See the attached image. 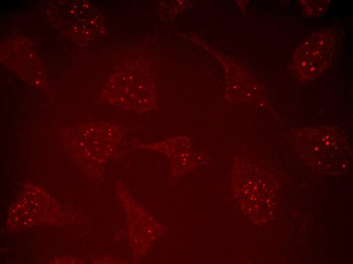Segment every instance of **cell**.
<instances>
[{
	"mask_svg": "<svg viewBox=\"0 0 353 264\" xmlns=\"http://www.w3.org/2000/svg\"><path fill=\"white\" fill-rule=\"evenodd\" d=\"M305 2H301L304 7V11L309 16H319L327 9L329 4L326 1Z\"/></svg>",
	"mask_w": 353,
	"mask_h": 264,
	"instance_id": "7a4b0ae2",
	"label": "cell"
},
{
	"mask_svg": "<svg viewBox=\"0 0 353 264\" xmlns=\"http://www.w3.org/2000/svg\"><path fill=\"white\" fill-rule=\"evenodd\" d=\"M335 38L329 31L311 34L297 48L293 64L298 77L303 81L315 78L331 62L335 49Z\"/></svg>",
	"mask_w": 353,
	"mask_h": 264,
	"instance_id": "6da1fadb",
	"label": "cell"
}]
</instances>
